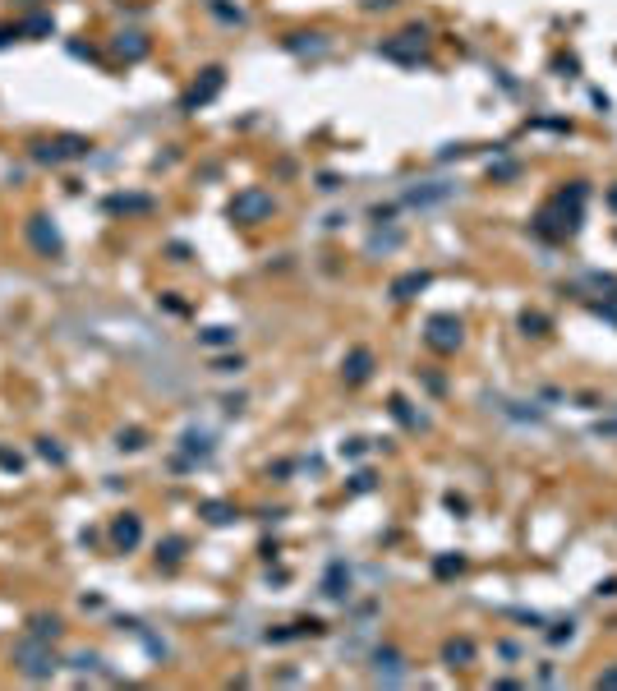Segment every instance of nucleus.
<instances>
[{
	"label": "nucleus",
	"mask_w": 617,
	"mask_h": 691,
	"mask_svg": "<svg viewBox=\"0 0 617 691\" xmlns=\"http://www.w3.org/2000/svg\"><path fill=\"white\" fill-rule=\"evenodd\" d=\"M268 212H272V194H263V189H249V194H240V199L231 203L235 221H263Z\"/></svg>",
	"instance_id": "f257e3e1"
},
{
	"label": "nucleus",
	"mask_w": 617,
	"mask_h": 691,
	"mask_svg": "<svg viewBox=\"0 0 617 691\" xmlns=\"http://www.w3.org/2000/svg\"><path fill=\"white\" fill-rule=\"evenodd\" d=\"M115 544H120V549H134V544H139V521L134 517L115 521Z\"/></svg>",
	"instance_id": "f03ea898"
},
{
	"label": "nucleus",
	"mask_w": 617,
	"mask_h": 691,
	"mask_svg": "<svg viewBox=\"0 0 617 691\" xmlns=\"http://www.w3.org/2000/svg\"><path fill=\"white\" fill-rule=\"evenodd\" d=\"M424 281H428L424 272H410V277H401V281H396V300H410V290H419Z\"/></svg>",
	"instance_id": "7ed1b4c3"
},
{
	"label": "nucleus",
	"mask_w": 617,
	"mask_h": 691,
	"mask_svg": "<svg viewBox=\"0 0 617 691\" xmlns=\"http://www.w3.org/2000/svg\"><path fill=\"white\" fill-rule=\"evenodd\" d=\"M470 655H475V645H470V640H452V645H447V664H465Z\"/></svg>",
	"instance_id": "20e7f679"
},
{
	"label": "nucleus",
	"mask_w": 617,
	"mask_h": 691,
	"mask_svg": "<svg viewBox=\"0 0 617 691\" xmlns=\"http://www.w3.org/2000/svg\"><path fill=\"white\" fill-rule=\"evenodd\" d=\"M364 374H369V355H364V350H359V355L350 359V378H355V383H359V378H364Z\"/></svg>",
	"instance_id": "39448f33"
},
{
	"label": "nucleus",
	"mask_w": 617,
	"mask_h": 691,
	"mask_svg": "<svg viewBox=\"0 0 617 691\" xmlns=\"http://www.w3.org/2000/svg\"><path fill=\"white\" fill-rule=\"evenodd\" d=\"M599 687H617V668H608V673L599 677Z\"/></svg>",
	"instance_id": "423d86ee"
}]
</instances>
